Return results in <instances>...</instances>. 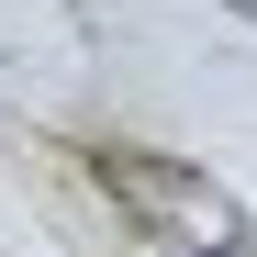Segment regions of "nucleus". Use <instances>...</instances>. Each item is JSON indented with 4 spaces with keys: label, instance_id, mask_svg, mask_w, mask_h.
Returning a JSON list of instances; mask_svg holds the SVG:
<instances>
[{
    "label": "nucleus",
    "instance_id": "obj_1",
    "mask_svg": "<svg viewBox=\"0 0 257 257\" xmlns=\"http://www.w3.org/2000/svg\"><path fill=\"white\" fill-rule=\"evenodd\" d=\"M101 179H112L123 201H135L146 224H179V235H190L201 257H246V212H235L224 190H201V179H190L179 157H146V146H112V157H101Z\"/></svg>",
    "mask_w": 257,
    "mask_h": 257
},
{
    "label": "nucleus",
    "instance_id": "obj_2",
    "mask_svg": "<svg viewBox=\"0 0 257 257\" xmlns=\"http://www.w3.org/2000/svg\"><path fill=\"white\" fill-rule=\"evenodd\" d=\"M235 12H257V0H235Z\"/></svg>",
    "mask_w": 257,
    "mask_h": 257
}]
</instances>
